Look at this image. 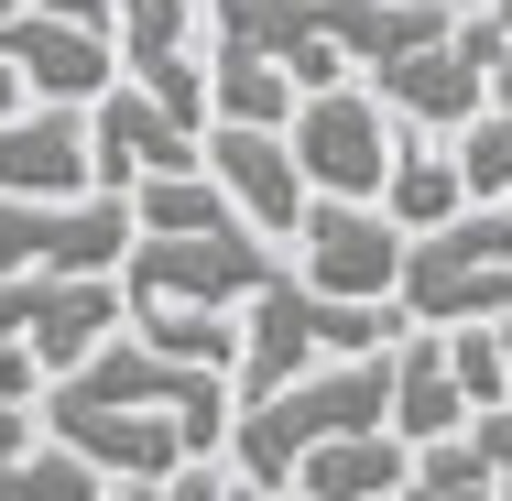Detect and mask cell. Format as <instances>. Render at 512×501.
Segmentation results:
<instances>
[{
  "label": "cell",
  "instance_id": "1",
  "mask_svg": "<svg viewBox=\"0 0 512 501\" xmlns=\"http://www.w3.org/2000/svg\"><path fill=\"white\" fill-rule=\"evenodd\" d=\"M382 414H393V349H349L338 371H295V382H273V393L229 403V469H240L251 491H284L316 436L382 425Z\"/></svg>",
  "mask_w": 512,
  "mask_h": 501
},
{
  "label": "cell",
  "instance_id": "2",
  "mask_svg": "<svg viewBox=\"0 0 512 501\" xmlns=\"http://www.w3.org/2000/svg\"><path fill=\"white\" fill-rule=\"evenodd\" d=\"M414 327H469L512 305V197H469L436 229H404V273H393Z\"/></svg>",
  "mask_w": 512,
  "mask_h": 501
},
{
  "label": "cell",
  "instance_id": "3",
  "mask_svg": "<svg viewBox=\"0 0 512 501\" xmlns=\"http://www.w3.org/2000/svg\"><path fill=\"white\" fill-rule=\"evenodd\" d=\"M273 240L251 218H218V229H131L120 251V305H251L273 284Z\"/></svg>",
  "mask_w": 512,
  "mask_h": 501
},
{
  "label": "cell",
  "instance_id": "4",
  "mask_svg": "<svg viewBox=\"0 0 512 501\" xmlns=\"http://www.w3.org/2000/svg\"><path fill=\"white\" fill-rule=\"evenodd\" d=\"M131 251V197L77 186V197H0V273H120Z\"/></svg>",
  "mask_w": 512,
  "mask_h": 501
},
{
  "label": "cell",
  "instance_id": "5",
  "mask_svg": "<svg viewBox=\"0 0 512 501\" xmlns=\"http://www.w3.org/2000/svg\"><path fill=\"white\" fill-rule=\"evenodd\" d=\"M120 316H131V305H120V273H0V338H11L44 382L77 371Z\"/></svg>",
  "mask_w": 512,
  "mask_h": 501
},
{
  "label": "cell",
  "instance_id": "6",
  "mask_svg": "<svg viewBox=\"0 0 512 501\" xmlns=\"http://www.w3.org/2000/svg\"><path fill=\"white\" fill-rule=\"evenodd\" d=\"M284 142H295L306 186H327V197H371L382 164H393V109L371 99V77H327V88L295 99Z\"/></svg>",
  "mask_w": 512,
  "mask_h": 501
},
{
  "label": "cell",
  "instance_id": "7",
  "mask_svg": "<svg viewBox=\"0 0 512 501\" xmlns=\"http://www.w3.org/2000/svg\"><path fill=\"white\" fill-rule=\"evenodd\" d=\"M295 273H306L316 295H393L404 229L382 218V197H327L316 186L306 218H295Z\"/></svg>",
  "mask_w": 512,
  "mask_h": 501
},
{
  "label": "cell",
  "instance_id": "8",
  "mask_svg": "<svg viewBox=\"0 0 512 501\" xmlns=\"http://www.w3.org/2000/svg\"><path fill=\"white\" fill-rule=\"evenodd\" d=\"M197 153H207V175L229 186V207L262 229V240H295V218H306V164H295V142L273 131V120H207L197 131Z\"/></svg>",
  "mask_w": 512,
  "mask_h": 501
},
{
  "label": "cell",
  "instance_id": "9",
  "mask_svg": "<svg viewBox=\"0 0 512 501\" xmlns=\"http://www.w3.org/2000/svg\"><path fill=\"white\" fill-rule=\"evenodd\" d=\"M175 164H207L197 120H175L164 99H142L131 77H109L88 99V186H131V175H175Z\"/></svg>",
  "mask_w": 512,
  "mask_h": 501
},
{
  "label": "cell",
  "instance_id": "10",
  "mask_svg": "<svg viewBox=\"0 0 512 501\" xmlns=\"http://www.w3.org/2000/svg\"><path fill=\"white\" fill-rule=\"evenodd\" d=\"M0 55H11V77H22V99H66V109H88L120 77V44H109L99 22H55V11H11L0 22Z\"/></svg>",
  "mask_w": 512,
  "mask_h": 501
},
{
  "label": "cell",
  "instance_id": "11",
  "mask_svg": "<svg viewBox=\"0 0 512 501\" xmlns=\"http://www.w3.org/2000/svg\"><path fill=\"white\" fill-rule=\"evenodd\" d=\"M88 186V109L22 99L0 109V197H77Z\"/></svg>",
  "mask_w": 512,
  "mask_h": 501
},
{
  "label": "cell",
  "instance_id": "12",
  "mask_svg": "<svg viewBox=\"0 0 512 501\" xmlns=\"http://www.w3.org/2000/svg\"><path fill=\"white\" fill-rule=\"evenodd\" d=\"M371 99L393 109V120H414V131H458L480 109V66L458 55V33H425V44H404V55L371 66Z\"/></svg>",
  "mask_w": 512,
  "mask_h": 501
},
{
  "label": "cell",
  "instance_id": "13",
  "mask_svg": "<svg viewBox=\"0 0 512 501\" xmlns=\"http://www.w3.org/2000/svg\"><path fill=\"white\" fill-rule=\"evenodd\" d=\"M295 491H316V501L414 491V447L393 436V425H338V436H316L306 458H295Z\"/></svg>",
  "mask_w": 512,
  "mask_h": 501
},
{
  "label": "cell",
  "instance_id": "14",
  "mask_svg": "<svg viewBox=\"0 0 512 501\" xmlns=\"http://www.w3.org/2000/svg\"><path fill=\"white\" fill-rule=\"evenodd\" d=\"M382 218L393 229H436V218H458L469 207V175H458V153H447V131H414L393 120V164H382Z\"/></svg>",
  "mask_w": 512,
  "mask_h": 501
},
{
  "label": "cell",
  "instance_id": "15",
  "mask_svg": "<svg viewBox=\"0 0 512 501\" xmlns=\"http://www.w3.org/2000/svg\"><path fill=\"white\" fill-rule=\"evenodd\" d=\"M382 425H393L404 447L469 425V393H458V371H447V327H404V338H393V414H382Z\"/></svg>",
  "mask_w": 512,
  "mask_h": 501
},
{
  "label": "cell",
  "instance_id": "16",
  "mask_svg": "<svg viewBox=\"0 0 512 501\" xmlns=\"http://www.w3.org/2000/svg\"><path fill=\"white\" fill-rule=\"evenodd\" d=\"M295 99H306V88H295L273 55L218 44V66H207V120H273V131H284V120H295Z\"/></svg>",
  "mask_w": 512,
  "mask_h": 501
},
{
  "label": "cell",
  "instance_id": "17",
  "mask_svg": "<svg viewBox=\"0 0 512 501\" xmlns=\"http://www.w3.org/2000/svg\"><path fill=\"white\" fill-rule=\"evenodd\" d=\"M131 338H153L164 360H207V371H229V360H240L229 305H131Z\"/></svg>",
  "mask_w": 512,
  "mask_h": 501
},
{
  "label": "cell",
  "instance_id": "18",
  "mask_svg": "<svg viewBox=\"0 0 512 501\" xmlns=\"http://www.w3.org/2000/svg\"><path fill=\"white\" fill-rule=\"evenodd\" d=\"M447 153H458L469 197H512V99H480L458 131H447Z\"/></svg>",
  "mask_w": 512,
  "mask_h": 501
},
{
  "label": "cell",
  "instance_id": "19",
  "mask_svg": "<svg viewBox=\"0 0 512 501\" xmlns=\"http://www.w3.org/2000/svg\"><path fill=\"white\" fill-rule=\"evenodd\" d=\"M0 501H99V458H77L66 436L55 447H22L0 469Z\"/></svg>",
  "mask_w": 512,
  "mask_h": 501
},
{
  "label": "cell",
  "instance_id": "20",
  "mask_svg": "<svg viewBox=\"0 0 512 501\" xmlns=\"http://www.w3.org/2000/svg\"><path fill=\"white\" fill-rule=\"evenodd\" d=\"M447 371H458V393H469V403H502V393H512V371H502V327H491V316L447 327Z\"/></svg>",
  "mask_w": 512,
  "mask_h": 501
},
{
  "label": "cell",
  "instance_id": "21",
  "mask_svg": "<svg viewBox=\"0 0 512 501\" xmlns=\"http://www.w3.org/2000/svg\"><path fill=\"white\" fill-rule=\"evenodd\" d=\"M458 436H469L480 480H491V491L512 501V393H502V403H469V425H458Z\"/></svg>",
  "mask_w": 512,
  "mask_h": 501
},
{
  "label": "cell",
  "instance_id": "22",
  "mask_svg": "<svg viewBox=\"0 0 512 501\" xmlns=\"http://www.w3.org/2000/svg\"><path fill=\"white\" fill-rule=\"evenodd\" d=\"M22 447H33V403H22V393H0V469H11Z\"/></svg>",
  "mask_w": 512,
  "mask_h": 501
},
{
  "label": "cell",
  "instance_id": "23",
  "mask_svg": "<svg viewBox=\"0 0 512 501\" xmlns=\"http://www.w3.org/2000/svg\"><path fill=\"white\" fill-rule=\"evenodd\" d=\"M33 11H55V22H99V33H109V11H120V0H33Z\"/></svg>",
  "mask_w": 512,
  "mask_h": 501
},
{
  "label": "cell",
  "instance_id": "24",
  "mask_svg": "<svg viewBox=\"0 0 512 501\" xmlns=\"http://www.w3.org/2000/svg\"><path fill=\"white\" fill-rule=\"evenodd\" d=\"M0 109H22V77H11V55H0Z\"/></svg>",
  "mask_w": 512,
  "mask_h": 501
},
{
  "label": "cell",
  "instance_id": "25",
  "mask_svg": "<svg viewBox=\"0 0 512 501\" xmlns=\"http://www.w3.org/2000/svg\"><path fill=\"white\" fill-rule=\"evenodd\" d=\"M491 327H502V371H512V305H502V316H491Z\"/></svg>",
  "mask_w": 512,
  "mask_h": 501
},
{
  "label": "cell",
  "instance_id": "26",
  "mask_svg": "<svg viewBox=\"0 0 512 501\" xmlns=\"http://www.w3.org/2000/svg\"><path fill=\"white\" fill-rule=\"evenodd\" d=\"M11 11H22V0H0V22H11Z\"/></svg>",
  "mask_w": 512,
  "mask_h": 501
}]
</instances>
